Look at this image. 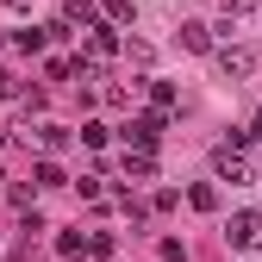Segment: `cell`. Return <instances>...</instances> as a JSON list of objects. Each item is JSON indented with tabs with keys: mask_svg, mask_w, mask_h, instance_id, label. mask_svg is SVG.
I'll return each mask as SVG.
<instances>
[{
	"mask_svg": "<svg viewBox=\"0 0 262 262\" xmlns=\"http://www.w3.org/2000/svg\"><path fill=\"white\" fill-rule=\"evenodd\" d=\"M250 131H231V138H225L219 150H212V175L219 181H231V187H244V181H256V162H250Z\"/></svg>",
	"mask_w": 262,
	"mask_h": 262,
	"instance_id": "cell-1",
	"label": "cell"
},
{
	"mask_svg": "<svg viewBox=\"0 0 262 262\" xmlns=\"http://www.w3.org/2000/svg\"><path fill=\"white\" fill-rule=\"evenodd\" d=\"M219 75H225V81H250V75H256V50H250V44H225V50H219Z\"/></svg>",
	"mask_w": 262,
	"mask_h": 262,
	"instance_id": "cell-2",
	"label": "cell"
},
{
	"mask_svg": "<svg viewBox=\"0 0 262 262\" xmlns=\"http://www.w3.org/2000/svg\"><path fill=\"white\" fill-rule=\"evenodd\" d=\"M162 119L169 113H131V125H125V144H138V150H156V138H162Z\"/></svg>",
	"mask_w": 262,
	"mask_h": 262,
	"instance_id": "cell-3",
	"label": "cell"
},
{
	"mask_svg": "<svg viewBox=\"0 0 262 262\" xmlns=\"http://www.w3.org/2000/svg\"><path fill=\"white\" fill-rule=\"evenodd\" d=\"M225 237H231L237 250H262V212H231Z\"/></svg>",
	"mask_w": 262,
	"mask_h": 262,
	"instance_id": "cell-4",
	"label": "cell"
},
{
	"mask_svg": "<svg viewBox=\"0 0 262 262\" xmlns=\"http://www.w3.org/2000/svg\"><path fill=\"white\" fill-rule=\"evenodd\" d=\"M81 56H88V62H113V56H119V31H113V25H94Z\"/></svg>",
	"mask_w": 262,
	"mask_h": 262,
	"instance_id": "cell-5",
	"label": "cell"
},
{
	"mask_svg": "<svg viewBox=\"0 0 262 262\" xmlns=\"http://www.w3.org/2000/svg\"><path fill=\"white\" fill-rule=\"evenodd\" d=\"M125 181H131V187H138V181H156V156L131 144V150H125Z\"/></svg>",
	"mask_w": 262,
	"mask_h": 262,
	"instance_id": "cell-6",
	"label": "cell"
},
{
	"mask_svg": "<svg viewBox=\"0 0 262 262\" xmlns=\"http://www.w3.org/2000/svg\"><path fill=\"white\" fill-rule=\"evenodd\" d=\"M144 88H150V106H156V113H175V106H181L175 81H144Z\"/></svg>",
	"mask_w": 262,
	"mask_h": 262,
	"instance_id": "cell-7",
	"label": "cell"
},
{
	"mask_svg": "<svg viewBox=\"0 0 262 262\" xmlns=\"http://www.w3.org/2000/svg\"><path fill=\"white\" fill-rule=\"evenodd\" d=\"M187 206H193V212H219V187H212V181H193V187H187Z\"/></svg>",
	"mask_w": 262,
	"mask_h": 262,
	"instance_id": "cell-8",
	"label": "cell"
},
{
	"mask_svg": "<svg viewBox=\"0 0 262 262\" xmlns=\"http://www.w3.org/2000/svg\"><path fill=\"white\" fill-rule=\"evenodd\" d=\"M62 19L81 25V31H94V19H100V13H94V0H62Z\"/></svg>",
	"mask_w": 262,
	"mask_h": 262,
	"instance_id": "cell-9",
	"label": "cell"
},
{
	"mask_svg": "<svg viewBox=\"0 0 262 262\" xmlns=\"http://www.w3.org/2000/svg\"><path fill=\"white\" fill-rule=\"evenodd\" d=\"M25 144H44V150H62V144H69V131H62V125H38V131H25Z\"/></svg>",
	"mask_w": 262,
	"mask_h": 262,
	"instance_id": "cell-10",
	"label": "cell"
},
{
	"mask_svg": "<svg viewBox=\"0 0 262 262\" xmlns=\"http://www.w3.org/2000/svg\"><path fill=\"white\" fill-rule=\"evenodd\" d=\"M181 44H187V50H212V31H206L200 19H187V25H181Z\"/></svg>",
	"mask_w": 262,
	"mask_h": 262,
	"instance_id": "cell-11",
	"label": "cell"
},
{
	"mask_svg": "<svg viewBox=\"0 0 262 262\" xmlns=\"http://www.w3.org/2000/svg\"><path fill=\"white\" fill-rule=\"evenodd\" d=\"M56 256H69V262L88 256V237H81V231H62V237H56Z\"/></svg>",
	"mask_w": 262,
	"mask_h": 262,
	"instance_id": "cell-12",
	"label": "cell"
},
{
	"mask_svg": "<svg viewBox=\"0 0 262 262\" xmlns=\"http://www.w3.org/2000/svg\"><path fill=\"white\" fill-rule=\"evenodd\" d=\"M31 181H38V187H69V175H62L56 162H38V175H31Z\"/></svg>",
	"mask_w": 262,
	"mask_h": 262,
	"instance_id": "cell-13",
	"label": "cell"
},
{
	"mask_svg": "<svg viewBox=\"0 0 262 262\" xmlns=\"http://www.w3.org/2000/svg\"><path fill=\"white\" fill-rule=\"evenodd\" d=\"M100 19H106V25H131V0H106Z\"/></svg>",
	"mask_w": 262,
	"mask_h": 262,
	"instance_id": "cell-14",
	"label": "cell"
},
{
	"mask_svg": "<svg viewBox=\"0 0 262 262\" xmlns=\"http://www.w3.org/2000/svg\"><path fill=\"white\" fill-rule=\"evenodd\" d=\"M44 38H50V25H31V31H19V50H25V56L44 50Z\"/></svg>",
	"mask_w": 262,
	"mask_h": 262,
	"instance_id": "cell-15",
	"label": "cell"
},
{
	"mask_svg": "<svg viewBox=\"0 0 262 262\" xmlns=\"http://www.w3.org/2000/svg\"><path fill=\"white\" fill-rule=\"evenodd\" d=\"M88 256L106 262V256H113V237H106V231H88Z\"/></svg>",
	"mask_w": 262,
	"mask_h": 262,
	"instance_id": "cell-16",
	"label": "cell"
},
{
	"mask_svg": "<svg viewBox=\"0 0 262 262\" xmlns=\"http://www.w3.org/2000/svg\"><path fill=\"white\" fill-rule=\"evenodd\" d=\"M44 75H50V81H69V75H75V62H62V56H50V62H44Z\"/></svg>",
	"mask_w": 262,
	"mask_h": 262,
	"instance_id": "cell-17",
	"label": "cell"
},
{
	"mask_svg": "<svg viewBox=\"0 0 262 262\" xmlns=\"http://www.w3.org/2000/svg\"><path fill=\"white\" fill-rule=\"evenodd\" d=\"M81 144H88V150H100V144H106V125H94V119H88V125H81Z\"/></svg>",
	"mask_w": 262,
	"mask_h": 262,
	"instance_id": "cell-18",
	"label": "cell"
},
{
	"mask_svg": "<svg viewBox=\"0 0 262 262\" xmlns=\"http://www.w3.org/2000/svg\"><path fill=\"white\" fill-rule=\"evenodd\" d=\"M250 144H262V106H256V119H250Z\"/></svg>",
	"mask_w": 262,
	"mask_h": 262,
	"instance_id": "cell-19",
	"label": "cell"
},
{
	"mask_svg": "<svg viewBox=\"0 0 262 262\" xmlns=\"http://www.w3.org/2000/svg\"><path fill=\"white\" fill-rule=\"evenodd\" d=\"M0 144H7V125H0Z\"/></svg>",
	"mask_w": 262,
	"mask_h": 262,
	"instance_id": "cell-20",
	"label": "cell"
}]
</instances>
